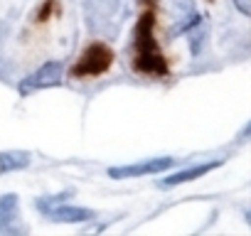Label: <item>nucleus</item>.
<instances>
[{"label":"nucleus","instance_id":"nucleus-10","mask_svg":"<svg viewBox=\"0 0 251 236\" xmlns=\"http://www.w3.org/2000/svg\"><path fill=\"white\" fill-rule=\"evenodd\" d=\"M234 5H236L244 15H249V13H251V0H234Z\"/></svg>","mask_w":251,"mask_h":236},{"label":"nucleus","instance_id":"nucleus-3","mask_svg":"<svg viewBox=\"0 0 251 236\" xmlns=\"http://www.w3.org/2000/svg\"><path fill=\"white\" fill-rule=\"evenodd\" d=\"M160 3H163V13H165V25H170L168 37H180L200 18L195 0H160Z\"/></svg>","mask_w":251,"mask_h":236},{"label":"nucleus","instance_id":"nucleus-4","mask_svg":"<svg viewBox=\"0 0 251 236\" xmlns=\"http://www.w3.org/2000/svg\"><path fill=\"white\" fill-rule=\"evenodd\" d=\"M62 74H64V64L62 62H45L35 74H30L27 79H23L20 91L23 94H32V91H40V89L59 86L62 84Z\"/></svg>","mask_w":251,"mask_h":236},{"label":"nucleus","instance_id":"nucleus-8","mask_svg":"<svg viewBox=\"0 0 251 236\" xmlns=\"http://www.w3.org/2000/svg\"><path fill=\"white\" fill-rule=\"evenodd\" d=\"M219 165H222V163H202V165L187 167V170H182V172H175V175L165 177V180L160 182V187H175V185H182V182H192V180L207 175L209 170H214V167H219Z\"/></svg>","mask_w":251,"mask_h":236},{"label":"nucleus","instance_id":"nucleus-5","mask_svg":"<svg viewBox=\"0 0 251 236\" xmlns=\"http://www.w3.org/2000/svg\"><path fill=\"white\" fill-rule=\"evenodd\" d=\"M173 158H158V160H146V163H133V165H121V167H111L108 177L113 180H126V177H143V175H155L163 172L168 167H173Z\"/></svg>","mask_w":251,"mask_h":236},{"label":"nucleus","instance_id":"nucleus-1","mask_svg":"<svg viewBox=\"0 0 251 236\" xmlns=\"http://www.w3.org/2000/svg\"><path fill=\"white\" fill-rule=\"evenodd\" d=\"M153 25H155V13L146 10L138 20L136 37H133V67L146 74H165L168 64H165L160 47L153 37Z\"/></svg>","mask_w":251,"mask_h":236},{"label":"nucleus","instance_id":"nucleus-7","mask_svg":"<svg viewBox=\"0 0 251 236\" xmlns=\"http://www.w3.org/2000/svg\"><path fill=\"white\" fill-rule=\"evenodd\" d=\"M18 197L15 194H5L0 197V234H18Z\"/></svg>","mask_w":251,"mask_h":236},{"label":"nucleus","instance_id":"nucleus-2","mask_svg":"<svg viewBox=\"0 0 251 236\" xmlns=\"http://www.w3.org/2000/svg\"><path fill=\"white\" fill-rule=\"evenodd\" d=\"M113 64V49L103 42H94L84 49V54L79 57V62L72 69V76L76 79H91L99 76L103 71H108V67Z\"/></svg>","mask_w":251,"mask_h":236},{"label":"nucleus","instance_id":"nucleus-9","mask_svg":"<svg viewBox=\"0 0 251 236\" xmlns=\"http://www.w3.org/2000/svg\"><path fill=\"white\" fill-rule=\"evenodd\" d=\"M30 165L27 153H0V170L10 172V170H23Z\"/></svg>","mask_w":251,"mask_h":236},{"label":"nucleus","instance_id":"nucleus-6","mask_svg":"<svg viewBox=\"0 0 251 236\" xmlns=\"http://www.w3.org/2000/svg\"><path fill=\"white\" fill-rule=\"evenodd\" d=\"M40 209L45 212L47 219L57 221V224H81V221H89L94 216L91 209H84V207H72V204H54V207H47L45 202H40Z\"/></svg>","mask_w":251,"mask_h":236}]
</instances>
